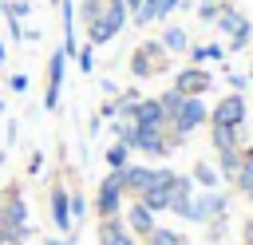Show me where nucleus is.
<instances>
[{
  "label": "nucleus",
  "instance_id": "a18cd8bd",
  "mask_svg": "<svg viewBox=\"0 0 253 245\" xmlns=\"http://www.w3.org/2000/svg\"><path fill=\"white\" fill-rule=\"evenodd\" d=\"M0 12H4V0H0Z\"/></svg>",
  "mask_w": 253,
  "mask_h": 245
},
{
  "label": "nucleus",
  "instance_id": "39448f33",
  "mask_svg": "<svg viewBox=\"0 0 253 245\" xmlns=\"http://www.w3.org/2000/svg\"><path fill=\"white\" fill-rule=\"evenodd\" d=\"M245 115H249V103H245V95H237V91H229L225 99H217V103L210 107V122H213V126H245Z\"/></svg>",
  "mask_w": 253,
  "mask_h": 245
},
{
  "label": "nucleus",
  "instance_id": "c756f323",
  "mask_svg": "<svg viewBox=\"0 0 253 245\" xmlns=\"http://www.w3.org/2000/svg\"><path fill=\"white\" fill-rule=\"evenodd\" d=\"M225 83H229V91L245 95V87H249V75H241V71H225Z\"/></svg>",
  "mask_w": 253,
  "mask_h": 245
},
{
  "label": "nucleus",
  "instance_id": "dca6fc26",
  "mask_svg": "<svg viewBox=\"0 0 253 245\" xmlns=\"http://www.w3.org/2000/svg\"><path fill=\"white\" fill-rule=\"evenodd\" d=\"M186 55H190V63H198V67L221 63V59H225V43H190Z\"/></svg>",
  "mask_w": 253,
  "mask_h": 245
},
{
  "label": "nucleus",
  "instance_id": "c9c22d12",
  "mask_svg": "<svg viewBox=\"0 0 253 245\" xmlns=\"http://www.w3.org/2000/svg\"><path fill=\"white\" fill-rule=\"evenodd\" d=\"M40 166H43V154L36 150V154H32V162H28V170H32V174H40Z\"/></svg>",
  "mask_w": 253,
  "mask_h": 245
},
{
  "label": "nucleus",
  "instance_id": "2eb2a0df",
  "mask_svg": "<svg viewBox=\"0 0 253 245\" xmlns=\"http://www.w3.org/2000/svg\"><path fill=\"white\" fill-rule=\"evenodd\" d=\"M210 146H213V150H241V146H245L241 126H213V122H210Z\"/></svg>",
  "mask_w": 253,
  "mask_h": 245
},
{
  "label": "nucleus",
  "instance_id": "20e7f679",
  "mask_svg": "<svg viewBox=\"0 0 253 245\" xmlns=\"http://www.w3.org/2000/svg\"><path fill=\"white\" fill-rule=\"evenodd\" d=\"M123 205H126L123 178H119V170H107V178H103L99 190H95V213H99V217H115V213H123Z\"/></svg>",
  "mask_w": 253,
  "mask_h": 245
},
{
  "label": "nucleus",
  "instance_id": "412c9836",
  "mask_svg": "<svg viewBox=\"0 0 253 245\" xmlns=\"http://www.w3.org/2000/svg\"><path fill=\"white\" fill-rule=\"evenodd\" d=\"M130 154H134V150H130L126 142H111L107 154H103V158H107V170H123V166H130Z\"/></svg>",
  "mask_w": 253,
  "mask_h": 245
},
{
  "label": "nucleus",
  "instance_id": "09e8293b",
  "mask_svg": "<svg viewBox=\"0 0 253 245\" xmlns=\"http://www.w3.org/2000/svg\"><path fill=\"white\" fill-rule=\"evenodd\" d=\"M24 245H28V241H24Z\"/></svg>",
  "mask_w": 253,
  "mask_h": 245
},
{
  "label": "nucleus",
  "instance_id": "a211bd4d",
  "mask_svg": "<svg viewBox=\"0 0 253 245\" xmlns=\"http://www.w3.org/2000/svg\"><path fill=\"white\" fill-rule=\"evenodd\" d=\"M142 245H190V241H186V233L174 229V225H154V229L142 237Z\"/></svg>",
  "mask_w": 253,
  "mask_h": 245
},
{
  "label": "nucleus",
  "instance_id": "de8ad7c7",
  "mask_svg": "<svg viewBox=\"0 0 253 245\" xmlns=\"http://www.w3.org/2000/svg\"><path fill=\"white\" fill-rule=\"evenodd\" d=\"M249 202H253V194H249Z\"/></svg>",
  "mask_w": 253,
  "mask_h": 245
},
{
  "label": "nucleus",
  "instance_id": "393cba45",
  "mask_svg": "<svg viewBox=\"0 0 253 245\" xmlns=\"http://www.w3.org/2000/svg\"><path fill=\"white\" fill-rule=\"evenodd\" d=\"M158 103H162V111H166V122H170V115H174V111L186 103V95H182V91H174V87H166V91L158 95Z\"/></svg>",
  "mask_w": 253,
  "mask_h": 245
},
{
  "label": "nucleus",
  "instance_id": "ea45409f",
  "mask_svg": "<svg viewBox=\"0 0 253 245\" xmlns=\"http://www.w3.org/2000/svg\"><path fill=\"white\" fill-rule=\"evenodd\" d=\"M4 59H8V47H4V43H0V63H4Z\"/></svg>",
  "mask_w": 253,
  "mask_h": 245
},
{
  "label": "nucleus",
  "instance_id": "a878e982",
  "mask_svg": "<svg viewBox=\"0 0 253 245\" xmlns=\"http://www.w3.org/2000/svg\"><path fill=\"white\" fill-rule=\"evenodd\" d=\"M103 4H107V0H79V20H83V24H95V20L103 16Z\"/></svg>",
  "mask_w": 253,
  "mask_h": 245
},
{
  "label": "nucleus",
  "instance_id": "7ed1b4c3",
  "mask_svg": "<svg viewBox=\"0 0 253 245\" xmlns=\"http://www.w3.org/2000/svg\"><path fill=\"white\" fill-rule=\"evenodd\" d=\"M217 217H229V194L225 190H198L186 221L206 225V221H217Z\"/></svg>",
  "mask_w": 253,
  "mask_h": 245
},
{
  "label": "nucleus",
  "instance_id": "6e6552de",
  "mask_svg": "<svg viewBox=\"0 0 253 245\" xmlns=\"http://www.w3.org/2000/svg\"><path fill=\"white\" fill-rule=\"evenodd\" d=\"M210 83H213V75H210V67H198V63H190V67H178L174 71V91H182V95H206L210 91Z\"/></svg>",
  "mask_w": 253,
  "mask_h": 245
},
{
  "label": "nucleus",
  "instance_id": "e433bc0d",
  "mask_svg": "<svg viewBox=\"0 0 253 245\" xmlns=\"http://www.w3.org/2000/svg\"><path fill=\"white\" fill-rule=\"evenodd\" d=\"M142 4H146V0H126V12H130V16H134V12H138V8H142Z\"/></svg>",
  "mask_w": 253,
  "mask_h": 245
},
{
  "label": "nucleus",
  "instance_id": "72a5a7b5",
  "mask_svg": "<svg viewBox=\"0 0 253 245\" xmlns=\"http://www.w3.org/2000/svg\"><path fill=\"white\" fill-rule=\"evenodd\" d=\"M40 245H75V237H71V233H67V237H43Z\"/></svg>",
  "mask_w": 253,
  "mask_h": 245
},
{
  "label": "nucleus",
  "instance_id": "6ab92c4d",
  "mask_svg": "<svg viewBox=\"0 0 253 245\" xmlns=\"http://www.w3.org/2000/svg\"><path fill=\"white\" fill-rule=\"evenodd\" d=\"M190 178H194V186H198V190H217V182H221V174H217V166H210L206 158H202V162H194V170H190Z\"/></svg>",
  "mask_w": 253,
  "mask_h": 245
},
{
  "label": "nucleus",
  "instance_id": "f03ea898",
  "mask_svg": "<svg viewBox=\"0 0 253 245\" xmlns=\"http://www.w3.org/2000/svg\"><path fill=\"white\" fill-rule=\"evenodd\" d=\"M166 67H170V55L162 51V43H158V40H142V43L134 47V55H130V75H134V79L162 75Z\"/></svg>",
  "mask_w": 253,
  "mask_h": 245
},
{
  "label": "nucleus",
  "instance_id": "1a4fd4ad",
  "mask_svg": "<svg viewBox=\"0 0 253 245\" xmlns=\"http://www.w3.org/2000/svg\"><path fill=\"white\" fill-rule=\"evenodd\" d=\"M194 194H198L194 178H190V174H174V182H170V209H166V213H174V217H190Z\"/></svg>",
  "mask_w": 253,
  "mask_h": 245
},
{
  "label": "nucleus",
  "instance_id": "58836bf2",
  "mask_svg": "<svg viewBox=\"0 0 253 245\" xmlns=\"http://www.w3.org/2000/svg\"><path fill=\"white\" fill-rule=\"evenodd\" d=\"M0 245H8V225L0 221Z\"/></svg>",
  "mask_w": 253,
  "mask_h": 245
},
{
  "label": "nucleus",
  "instance_id": "423d86ee",
  "mask_svg": "<svg viewBox=\"0 0 253 245\" xmlns=\"http://www.w3.org/2000/svg\"><path fill=\"white\" fill-rule=\"evenodd\" d=\"M47 213H51V225L59 229V233H71V190L63 186V182H51V190H47Z\"/></svg>",
  "mask_w": 253,
  "mask_h": 245
},
{
  "label": "nucleus",
  "instance_id": "37998d69",
  "mask_svg": "<svg viewBox=\"0 0 253 245\" xmlns=\"http://www.w3.org/2000/svg\"><path fill=\"white\" fill-rule=\"evenodd\" d=\"M0 115H4V99H0Z\"/></svg>",
  "mask_w": 253,
  "mask_h": 245
},
{
  "label": "nucleus",
  "instance_id": "5701e85b",
  "mask_svg": "<svg viewBox=\"0 0 253 245\" xmlns=\"http://www.w3.org/2000/svg\"><path fill=\"white\" fill-rule=\"evenodd\" d=\"M237 166H241V150H217V174H221L225 182H233Z\"/></svg>",
  "mask_w": 253,
  "mask_h": 245
},
{
  "label": "nucleus",
  "instance_id": "ddd939ff",
  "mask_svg": "<svg viewBox=\"0 0 253 245\" xmlns=\"http://www.w3.org/2000/svg\"><path fill=\"white\" fill-rule=\"evenodd\" d=\"M130 119H134V126H154V130H166V111H162L158 95H154V99H138V103H134V111H130Z\"/></svg>",
  "mask_w": 253,
  "mask_h": 245
},
{
  "label": "nucleus",
  "instance_id": "4468645a",
  "mask_svg": "<svg viewBox=\"0 0 253 245\" xmlns=\"http://www.w3.org/2000/svg\"><path fill=\"white\" fill-rule=\"evenodd\" d=\"M158 43H162L166 55H186V47H190V32L178 28V24H166L162 36H158Z\"/></svg>",
  "mask_w": 253,
  "mask_h": 245
},
{
  "label": "nucleus",
  "instance_id": "a19ab883",
  "mask_svg": "<svg viewBox=\"0 0 253 245\" xmlns=\"http://www.w3.org/2000/svg\"><path fill=\"white\" fill-rule=\"evenodd\" d=\"M249 87H253V63H249Z\"/></svg>",
  "mask_w": 253,
  "mask_h": 245
},
{
  "label": "nucleus",
  "instance_id": "9d476101",
  "mask_svg": "<svg viewBox=\"0 0 253 245\" xmlns=\"http://www.w3.org/2000/svg\"><path fill=\"white\" fill-rule=\"evenodd\" d=\"M0 221L8 229H28V198L24 190H4V205H0Z\"/></svg>",
  "mask_w": 253,
  "mask_h": 245
},
{
  "label": "nucleus",
  "instance_id": "bb28decb",
  "mask_svg": "<svg viewBox=\"0 0 253 245\" xmlns=\"http://www.w3.org/2000/svg\"><path fill=\"white\" fill-rule=\"evenodd\" d=\"M194 12H198V20H202V24H213V20H217V12H221V0H202Z\"/></svg>",
  "mask_w": 253,
  "mask_h": 245
},
{
  "label": "nucleus",
  "instance_id": "b1692460",
  "mask_svg": "<svg viewBox=\"0 0 253 245\" xmlns=\"http://www.w3.org/2000/svg\"><path fill=\"white\" fill-rule=\"evenodd\" d=\"M233 190H237L241 198H249V194H253V162H245V158H241V166H237V174H233Z\"/></svg>",
  "mask_w": 253,
  "mask_h": 245
},
{
  "label": "nucleus",
  "instance_id": "49530a36",
  "mask_svg": "<svg viewBox=\"0 0 253 245\" xmlns=\"http://www.w3.org/2000/svg\"><path fill=\"white\" fill-rule=\"evenodd\" d=\"M47 4H59V0H47Z\"/></svg>",
  "mask_w": 253,
  "mask_h": 245
},
{
  "label": "nucleus",
  "instance_id": "79ce46f5",
  "mask_svg": "<svg viewBox=\"0 0 253 245\" xmlns=\"http://www.w3.org/2000/svg\"><path fill=\"white\" fill-rule=\"evenodd\" d=\"M0 170H4V150H0Z\"/></svg>",
  "mask_w": 253,
  "mask_h": 245
},
{
  "label": "nucleus",
  "instance_id": "9b49d317",
  "mask_svg": "<svg viewBox=\"0 0 253 245\" xmlns=\"http://www.w3.org/2000/svg\"><path fill=\"white\" fill-rule=\"evenodd\" d=\"M99 245H142V241L126 229L123 213H115V217H99Z\"/></svg>",
  "mask_w": 253,
  "mask_h": 245
},
{
  "label": "nucleus",
  "instance_id": "aec40b11",
  "mask_svg": "<svg viewBox=\"0 0 253 245\" xmlns=\"http://www.w3.org/2000/svg\"><path fill=\"white\" fill-rule=\"evenodd\" d=\"M241 20H245V16H241L233 4H225V0H221V12H217V20H213V28H217V32L229 40V36L237 32V24H241Z\"/></svg>",
  "mask_w": 253,
  "mask_h": 245
},
{
  "label": "nucleus",
  "instance_id": "c85d7f7f",
  "mask_svg": "<svg viewBox=\"0 0 253 245\" xmlns=\"http://www.w3.org/2000/svg\"><path fill=\"white\" fill-rule=\"evenodd\" d=\"M32 12V0H4V16H12V20H24Z\"/></svg>",
  "mask_w": 253,
  "mask_h": 245
},
{
  "label": "nucleus",
  "instance_id": "f8f14e48",
  "mask_svg": "<svg viewBox=\"0 0 253 245\" xmlns=\"http://www.w3.org/2000/svg\"><path fill=\"white\" fill-rule=\"evenodd\" d=\"M123 221H126V229H130V233L142 241V237H146V233L158 225V213H150V209H146V205L134 198L130 205H123Z\"/></svg>",
  "mask_w": 253,
  "mask_h": 245
},
{
  "label": "nucleus",
  "instance_id": "4c0bfd02",
  "mask_svg": "<svg viewBox=\"0 0 253 245\" xmlns=\"http://www.w3.org/2000/svg\"><path fill=\"white\" fill-rule=\"evenodd\" d=\"M241 158H245V162H253V142H245V146H241Z\"/></svg>",
  "mask_w": 253,
  "mask_h": 245
},
{
  "label": "nucleus",
  "instance_id": "473e14b6",
  "mask_svg": "<svg viewBox=\"0 0 253 245\" xmlns=\"http://www.w3.org/2000/svg\"><path fill=\"white\" fill-rule=\"evenodd\" d=\"M8 36H12L16 43L24 40V24H20V20H12V16H8Z\"/></svg>",
  "mask_w": 253,
  "mask_h": 245
},
{
  "label": "nucleus",
  "instance_id": "f257e3e1",
  "mask_svg": "<svg viewBox=\"0 0 253 245\" xmlns=\"http://www.w3.org/2000/svg\"><path fill=\"white\" fill-rule=\"evenodd\" d=\"M210 122V107H206V95H186V103L170 115V122H166V130L178 138V142H186L194 130H202Z\"/></svg>",
  "mask_w": 253,
  "mask_h": 245
},
{
  "label": "nucleus",
  "instance_id": "4be33fe9",
  "mask_svg": "<svg viewBox=\"0 0 253 245\" xmlns=\"http://www.w3.org/2000/svg\"><path fill=\"white\" fill-rule=\"evenodd\" d=\"M249 43H253V24H249V16H245V20L237 24V32L225 40V51H241V47H249Z\"/></svg>",
  "mask_w": 253,
  "mask_h": 245
},
{
  "label": "nucleus",
  "instance_id": "2f4dec72",
  "mask_svg": "<svg viewBox=\"0 0 253 245\" xmlns=\"http://www.w3.org/2000/svg\"><path fill=\"white\" fill-rule=\"evenodd\" d=\"M8 91H12V95H24V91H28V75H24V71H12V75H8Z\"/></svg>",
  "mask_w": 253,
  "mask_h": 245
},
{
  "label": "nucleus",
  "instance_id": "f3484780",
  "mask_svg": "<svg viewBox=\"0 0 253 245\" xmlns=\"http://www.w3.org/2000/svg\"><path fill=\"white\" fill-rule=\"evenodd\" d=\"M138 202L150 209V213H166L170 209V186H146L138 194Z\"/></svg>",
  "mask_w": 253,
  "mask_h": 245
},
{
  "label": "nucleus",
  "instance_id": "0eeeda50",
  "mask_svg": "<svg viewBox=\"0 0 253 245\" xmlns=\"http://www.w3.org/2000/svg\"><path fill=\"white\" fill-rule=\"evenodd\" d=\"M63 75H67V55L55 47V51L47 55V87H43V111H55V107H59Z\"/></svg>",
  "mask_w": 253,
  "mask_h": 245
},
{
  "label": "nucleus",
  "instance_id": "f704fd0d",
  "mask_svg": "<svg viewBox=\"0 0 253 245\" xmlns=\"http://www.w3.org/2000/svg\"><path fill=\"white\" fill-rule=\"evenodd\" d=\"M241 241H245V245H253V217L241 225Z\"/></svg>",
  "mask_w": 253,
  "mask_h": 245
},
{
  "label": "nucleus",
  "instance_id": "7c9ffc66",
  "mask_svg": "<svg viewBox=\"0 0 253 245\" xmlns=\"http://www.w3.org/2000/svg\"><path fill=\"white\" fill-rule=\"evenodd\" d=\"M83 213H87V198L79 190H71V221H83Z\"/></svg>",
  "mask_w": 253,
  "mask_h": 245
},
{
  "label": "nucleus",
  "instance_id": "cd10ccee",
  "mask_svg": "<svg viewBox=\"0 0 253 245\" xmlns=\"http://www.w3.org/2000/svg\"><path fill=\"white\" fill-rule=\"evenodd\" d=\"M75 63H79V71H83V75H91V71H95V47H91V43H83V47L75 51Z\"/></svg>",
  "mask_w": 253,
  "mask_h": 245
},
{
  "label": "nucleus",
  "instance_id": "c03bdc74",
  "mask_svg": "<svg viewBox=\"0 0 253 245\" xmlns=\"http://www.w3.org/2000/svg\"><path fill=\"white\" fill-rule=\"evenodd\" d=\"M0 205H4V190H0Z\"/></svg>",
  "mask_w": 253,
  "mask_h": 245
}]
</instances>
